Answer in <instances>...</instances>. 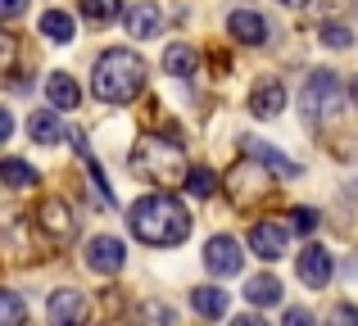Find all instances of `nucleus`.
Listing matches in <instances>:
<instances>
[{
    "label": "nucleus",
    "instance_id": "obj_13",
    "mask_svg": "<svg viewBox=\"0 0 358 326\" xmlns=\"http://www.w3.org/2000/svg\"><path fill=\"white\" fill-rule=\"evenodd\" d=\"M241 145H245V154H250V159H259L263 168H272V172L286 177V181H290V177H299V163H295V159H286L281 150H272L268 141H254V136H245Z\"/></svg>",
    "mask_w": 358,
    "mask_h": 326
},
{
    "label": "nucleus",
    "instance_id": "obj_1",
    "mask_svg": "<svg viewBox=\"0 0 358 326\" xmlns=\"http://www.w3.org/2000/svg\"><path fill=\"white\" fill-rule=\"evenodd\" d=\"M127 231L141 245L168 249V245H182V240L191 236V213H186V204L177 200V195L155 191V195H141L127 209Z\"/></svg>",
    "mask_w": 358,
    "mask_h": 326
},
{
    "label": "nucleus",
    "instance_id": "obj_8",
    "mask_svg": "<svg viewBox=\"0 0 358 326\" xmlns=\"http://www.w3.org/2000/svg\"><path fill=\"white\" fill-rule=\"evenodd\" d=\"M204 267H209L213 276H236L241 267H245L241 245H236L231 236H213L209 245H204Z\"/></svg>",
    "mask_w": 358,
    "mask_h": 326
},
{
    "label": "nucleus",
    "instance_id": "obj_35",
    "mask_svg": "<svg viewBox=\"0 0 358 326\" xmlns=\"http://www.w3.org/2000/svg\"><path fill=\"white\" fill-rule=\"evenodd\" d=\"M105 326H127V322H118V318H114V322H105Z\"/></svg>",
    "mask_w": 358,
    "mask_h": 326
},
{
    "label": "nucleus",
    "instance_id": "obj_14",
    "mask_svg": "<svg viewBox=\"0 0 358 326\" xmlns=\"http://www.w3.org/2000/svg\"><path fill=\"white\" fill-rule=\"evenodd\" d=\"M250 109H254V118H277L281 109H286V87H281L277 77L259 82V87L250 91Z\"/></svg>",
    "mask_w": 358,
    "mask_h": 326
},
{
    "label": "nucleus",
    "instance_id": "obj_29",
    "mask_svg": "<svg viewBox=\"0 0 358 326\" xmlns=\"http://www.w3.org/2000/svg\"><path fill=\"white\" fill-rule=\"evenodd\" d=\"M331 326H358V309H354V304H336V309H331Z\"/></svg>",
    "mask_w": 358,
    "mask_h": 326
},
{
    "label": "nucleus",
    "instance_id": "obj_15",
    "mask_svg": "<svg viewBox=\"0 0 358 326\" xmlns=\"http://www.w3.org/2000/svg\"><path fill=\"white\" fill-rule=\"evenodd\" d=\"M45 100H50V109H78L82 105V87L73 82V73H50Z\"/></svg>",
    "mask_w": 358,
    "mask_h": 326
},
{
    "label": "nucleus",
    "instance_id": "obj_20",
    "mask_svg": "<svg viewBox=\"0 0 358 326\" xmlns=\"http://www.w3.org/2000/svg\"><path fill=\"white\" fill-rule=\"evenodd\" d=\"M41 36H50L55 45H64V41L78 36V23H73V14H64V9H45L41 14Z\"/></svg>",
    "mask_w": 358,
    "mask_h": 326
},
{
    "label": "nucleus",
    "instance_id": "obj_22",
    "mask_svg": "<svg viewBox=\"0 0 358 326\" xmlns=\"http://www.w3.org/2000/svg\"><path fill=\"white\" fill-rule=\"evenodd\" d=\"M82 18L105 27V23H114V18H127V14H122V0H82Z\"/></svg>",
    "mask_w": 358,
    "mask_h": 326
},
{
    "label": "nucleus",
    "instance_id": "obj_6",
    "mask_svg": "<svg viewBox=\"0 0 358 326\" xmlns=\"http://www.w3.org/2000/svg\"><path fill=\"white\" fill-rule=\"evenodd\" d=\"M45 318H50V326H87L91 322V304H87V295H82V290L64 286V290L50 295Z\"/></svg>",
    "mask_w": 358,
    "mask_h": 326
},
{
    "label": "nucleus",
    "instance_id": "obj_17",
    "mask_svg": "<svg viewBox=\"0 0 358 326\" xmlns=\"http://www.w3.org/2000/svg\"><path fill=\"white\" fill-rule=\"evenodd\" d=\"M164 68L173 73V77H195V68H200V54H195V45H186V41H173L164 50Z\"/></svg>",
    "mask_w": 358,
    "mask_h": 326
},
{
    "label": "nucleus",
    "instance_id": "obj_21",
    "mask_svg": "<svg viewBox=\"0 0 358 326\" xmlns=\"http://www.w3.org/2000/svg\"><path fill=\"white\" fill-rule=\"evenodd\" d=\"M245 299H250L254 309H272V304L281 299V281L277 276H254V281L245 286Z\"/></svg>",
    "mask_w": 358,
    "mask_h": 326
},
{
    "label": "nucleus",
    "instance_id": "obj_33",
    "mask_svg": "<svg viewBox=\"0 0 358 326\" xmlns=\"http://www.w3.org/2000/svg\"><path fill=\"white\" fill-rule=\"evenodd\" d=\"M281 5H286V9H299V5H304V0H281Z\"/></svg>",
    "mask_w": 358,
    "mask_h": 326
},
{
    "label": "nucleus",
    "instance_id": "obj_16",
    "mask_svg": "<svg viewBox=\"0 0 358 326\" xmlns=\"http://www.w3.org/2000/svg\"><path fill=\"white\" fill-rule=\"evenodd\" d=\"M191 309L200 313V318H209V322L227 318V290H218V286H195L191 290Z\"/></svg>",
    "mask_w": 358,
    "mask_h": 326
},
{
    "label": "nucleus",
    "instance_id": "obj_7",
    "mask_svg": "<svg viewBox=\"0 0 358 326\" xmlns=\"http://www.w3.org/2000/svg\"><path fill=\"white\" fill-rule=\"evenodd\" d=\"M122 263H127V245H122L118 236H96L87 245V267L100 276H114L122 272Z\"/></svg>",
    "mask_w": 358,
    "mask_h": 326
},
{
    "label": "nucleus",
    "instance_id": "obj_28",
    "mask_svg": "<svg viewBox=\"0 0 358 326\" xmlns=\"http://www.w3.org/2000/svg\"><path fill=\"white\" fill-rule=\"evenodd\" d=\"M322 41H327V45H336V50H345V45L354 41V36H350V27H341V23H327V27H322Z\"/></svg>",
    "mask_w": 358,
    "mask_h": 326
},
{
    "label": "nucleus",
    "instance_id": "obj_10",
    "mask_svg": "<svg viewBox=\"0 0 358 326\" xmlns=\"http://www.w3.org/2000/svg\"><path fill=\"white\" fill-rule=\"evenodd\" d=\"M36 227H41L45 236H55L59 245L78 236V218L69 213V204H64V200H41V209H36Z\"/></svg>",
    "mask_w": 358,
    "mask_h": 326
},
{
    "label": "nucleus",
    "instance_id": "obj_11",
    "mask_svg": "<svg viewBox=\"0 0 358 326\" xmlns=\"http://www.w3.org/2000/svg\"><path fill=\"white\" fill-rule=\"evenodd\" d=\"M331 272H336V263H331V254H327L322 245H308L304 254H299V281H304V286H313V290H327Z\"/></svg>",
    "mask_w": 358,
    "mask_h": 326
},
{
    "label": "nucleus",
    "instance_id": "obj_3",
    "mask_svg": "<svg viewBox=\"0 0 358 326\" xmlns=\"http://www.w3.org/2000/svg\"><path fill=\"white\" fill-rule=\"evenodd\" d=\"M131 172L145 177V181L173 186V181H182V177H191V168H186L182 145L164 141V136H141V141L131 145Z\"/></svg>",
    "mask_w": 358,
    "mask_h": 326
},
{
    "label": "nucleus",
    "instance_id": "obj_27",
    "mask_svg": "<svg viewBox=\"0 0 358 326\" xmlns=\"http://www.w3.org/2000/svg\"><path fill=\"white\" fill-rule=\"evenodd\" d=\"M286 218H290V231H299V236H308V231H317V209H308V204H299V209H290Z\"/></svg>",
    "mask_w": 358,
    "mask_h": 326
},
{
    "label": "nucleus",
    "instance_id": "obj_4",
    "mask_svg": "<svg viewBox=\"0 0 358 326\" xmlns=\"http://www.w3.org/2000/svg\"><path fill=\"white\" fill-rule=\"evenodd\" d=\"M299 109H304V123L317 127V123H331L336 114L345 109V91H341V77L336 73H308L304 91H299Z\"/></svg>",
    "mask_w": 358,
    "mask_h": 326
},
{
    "label": "nucleus",
    "instance_id": "obj_9",
    "mask_svg": "<svg viewBox=\"0 0 358 326\" xmlns=\"http://www.w3.org/2000/svg\"><path fill=\"white\" fill-rule=\"evenodd\" d=\"M250 249H254V258H263V263H277V258L286 254V227L272 222V218L254 222L250 227Z\"/></svg>",
    "mask_w": 358,
    "mask_h": 326
},
{
    "label": "nucleus",
    "instance_id": "obj_19",
    "mask_svg": "<svg viewBox=\"0 0 358 326\" xmlns=\"http://www.w3.org/2000/svg\"><path fill=\"white\" fill-rule=\"evenodd\" d=\"M27 132H32V141H36V145H55V141H64L59 109H41V114H32V123H27Z\"/></svg>",
    "mask_w": 358,
    "mask_h": 326
},
{
    "label": "nucleus",
    "instance_id": "obj_12",
    "mask_svg": "<svg viewBox=\"0 0 358 326\" xmlns=\"http://www.w3.org/2000/svg\"><path fill=\"white\" fill-rule=\"evenodd\" d=\"M227 32L236 36L241 45H268V18L254 14V9H236L227 18Z\"/></svg>",
    "mask_w": 358,
    "mask_h": 326
},
{
    "label": "nucleus",
    "instance_id": "obj_23",
    "mask_svg": "<svg viewBox=\"0 0 358 326\" xmlns=\"http://www.w3.org/2000/svg\"><path fill=\"white\" fill-rule=\"evenodd\" d=\"M27 322V309L18 299V290H0V326H23Z\"/></svg>",
    "mask_w": 358,
    "mask_h": 326
},
{
    "label": "nucleus",
    "instance_id": "obj_26",
    "mask_svg": "<svg viewBox=\"0 0 358 326\" xmlns=\"http://www.w3.org/2000/svg\"><path fill=\"white\" fill-rule=\"evenodd\" d=\"M186 191H191L195 200H209V195L218 191V177H213L209 168H191V177H186Z\"/></svg>",
    "mask_w": 358,
    "mask_h": 326
},
{
    "label": "nucleus",
    "instance_id": "obj_34",
    "mask_svg": "<svg viewBox=\"0 0 358 326\" xmlns=\"http://www.w3.org/2000/svg\"><path fill=\"white\" fill-rule=\"evenodd\" d=\"M350 96H354V105H358V77H354V87H350Z\"/></svg>",
    "mask_w": 358,
    "mask_h": 326
},
{
    "label": "nucleus",
    "instance_id": "obj_31",
    "mask_svg": "<svg viewBox=\"0 0 358 326\" xmlns=\"http://www.w3.org/2000/svg\"><path fill=\"white\" fill-rule=\"evenodd\" d=\"M23 5H27V0H0V14H5V18H18V14H23Z\"/></svg>",
    "mask_w": 358,
    "mask_h": 326
},
{
    "label": "nucleus",
    "instance_id": "obj_25",
    "mask_svg": "<svg viewBox=\"0 0 358 326\" xmlns=\"http://www.w3.org/2000/svg\"><path fill=\"white\" fill-rule=\"evenodd\" d=\"M136 322L141 326H173V309H168V304H159V299H145L136 309Z\"/></svg>",
    "mask_w": 358,
    "mask_h": 326
},
{
    "label": "nucleus",
    "instance_id": "obj_24",
    "mask_svg": "<svg viewBox=\"0 0 358 326\" xmlns=\"http://www.w3.org/2000/svg\"><path fill=\"white\" fill-rule=\"evenodd\" d=\"M0 177H5V186H14V191H18V186H32L36 181V168L23 163V159H5V163H0Z\"/></svg>",
    "mask_w": 358,
    "mask_h": 326
},
{
    "label": "nucleus",
    "instance_id": "obj_5",
    "mask_svg": "<svg viewBox=\"0 0 358 326\" xmlns=\"http://www.w3.org/2000/svg\"><path fill=\"white\" fill-rule=\"evenodd\" d=\"M222 191H227V200L236 204V209H250L254 200H263V195L272 191V177L259 168V159H250V154H245L241 163L227 168V177H222Z\"/></svg>",
    "mask_w": 358,
    "mask_h": 326
},
{
    "label": "nucleus",
    "instance_id": "obj_2",
    "mask_svg": "<svg viewBox=\"0 0 358 326\" xmlns=\"http://www.w3.org/2000/svg\"><path fill=\"white\" fill-rule=\"evenodd\" d=\"M91 91L105 105H131V100L145 91V59L136 50H105L96 59V73H91Z\"/></svg>",
    "mask_w": 358,
    "mask_h": 326
},
{
    "label": "nucleus",
    "instance_id": "obj_18",
    "mask_svg": "<svg viewBox=\"0 0 358 326\" xmlns=\"http://www.w3.org/2000/svg\"><path fill=\"white\" fill-rule=\"evenodd\" d=\"M159 23H164V14H159L155 0H136V5L127 9V32L131 36H155Z\"/></svg>",
    "mask_w": 358,
    "mask_h": 326
},
{
    "label": "nucleus",
    "instance_id": "obj_32",
    "mask_svg": "<svg viewBox=\"0 0 358 326\" xmlns=\"http://www.w3.org/2000/svg\"><path fill=\"white\" fill-rule=\"evenodd\" d=\"M231 326H268L259 318V313H241V318H231Z\"/></svg>",
    "mask_w": 358,
    "mask_h": 326
},
{
    "label": "nucleus",
    "instance_id": "obj_30",
    "mask_svg": "<svg viewBox=\"0 0 358 326\" xmlns=\"http://www.w3.org/2000/svg\"><path fill=\"white\" fill-rule=\"evenodd\" d=\"M281 326H317V322H313V313H308V309H286Z\"/></svg>",
    "mask_w": 358,
    "mask_h": 326
}]
</instances>
